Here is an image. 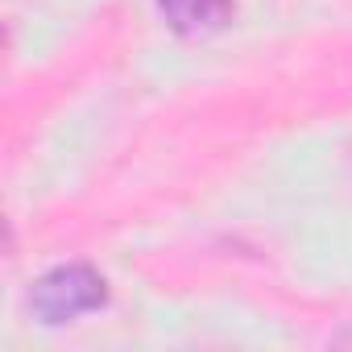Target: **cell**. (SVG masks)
Segmentation results:
<instances>
[{"instance_id": "6da1fadb", "label": "cell", "mask_w": 352, "mask_h": 352, "mask_svg": "<svg viewBox=\"0 0 352 352\" xmlns=\"http://www.w3.org/2000/svg\"><path fill=\"white\" fill-rule=\"evenodd\" d=\"M108 307V278L87 265V261H71V265H54L46 270L34 290H30V311L38 323L46 327H58V323H71L79 315H91Z\"/></svg>"}, {"instance_id": "7a4b0ae2", "label": "cell", "mask_w": 352, "mask_h": 352, "mask_svg": "<svg viewBox=\"0 0 352 352\" xmlns=\"http://www.w3.org/2000/svg\"><path fill=\"white\" fill-rule=\"evenodd\" d=\"M157 9L179 38H212L232 21V0H157Z\"/></svg>"}]
</instances>
